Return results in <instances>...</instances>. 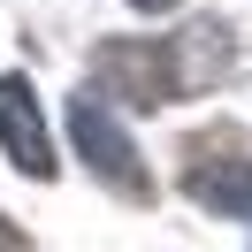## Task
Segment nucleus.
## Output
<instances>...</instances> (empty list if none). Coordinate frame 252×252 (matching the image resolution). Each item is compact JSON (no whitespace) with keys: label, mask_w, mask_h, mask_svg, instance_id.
Returning a JSON list of instances; mask_svg holds the SVG:
<instances>
[{"label":"nucleus","mask_w":252,"mask_h":252,"mask_svg":"<svg viewBox=\"0 0 252 252\" xmlns=\"http://www.w3.org/2000/svg\"><path fill=\"white\" fill-rule=\"evenodd\" d=\"M176 184L221 221H252V138L237 123H199L176 145Z\"/></svg>","instance_id":"obj_1"},{"label":"nucleus","mask_w":252,"mask_h":252,"mask_svg":"<svg viewBox=\"0 0 252 252\" xmlns=\"http://www.w3.org/2000/svg\"><path fill=\"white\" fill-rule=\"evenodd\" d=\"M92 77L99 92H115L130 115H153L184 92V69H176V38H107L92 46Z\"/></svg>","instance_id":"obj_3"},{"label":"nucleus","mask_w":252,"mask_h":252,"mask_svg":"<svg viewBox=\"0 0 252 252\" xmlns=\"http://www.w3.org/2000/svg\"><path fill=\"white\" fill-rule=\"evenodd\" d=\"M130 8H145V16H168V8H176V0H130Z\"/></svg>","instance_id":"obj_7"},{"label":"nucleus","mask_w":252,"mask_h":252,"mask_svg":"<svg viewBox=\"0 0 252 252\" xmlns=\"http://www.w3.org/2000/svg\"><path fill=\"white\" fill-rule=\"evenodd\" d=\"M176 69H184V92H214L221 77L237 69V46H229V23H191L184 38H176Z\"/></svg>","instance_id":"obj_5"},{"label":"nucleus","mask_w":252,"mask_h":252,"mask_svg":"<svg viewBox=\"0 0 252 252\" xmlns=\"http://www.w3.org/2000/svg\"><path fill=\"white\" fill-rule=\"evenodd\" d=\"M0 153L16 160L31 184H54V130H46V107H38V92H31V77L23 69H8L0 77Z\"/></svg>","instance_id":"obj_4"},{"label":"nucleus","mask_w":252,"mask_h":252,"mask_svg":"<svg viewBox=\"0 0 252 252\" xmlns=\"http://www.w3.org/2000/svg\"><path fill=\"white\" fill-rule=\"evenodd\" d=\"M69 138H77V160H84L107 191H123L130 206H153L160 184H153V168H145L138 138L107 115V99H99V92H77V99H69Z\"/></svg>","instance_id":"obj_2"},{"label":"nucleus","mask_w":252,"mask_h":252,"mask_svg":"<svg viewBox=\"0 0 252 252\" xmlns=\"http://www.w3.org/2000/svg\"><path fill=\"white\" fill-rule=\"evenodd\" d=\"M0 252H31V229H23L16 214H0Z\"/></svg>","instance_id":"obj_6"}]
</instances>
